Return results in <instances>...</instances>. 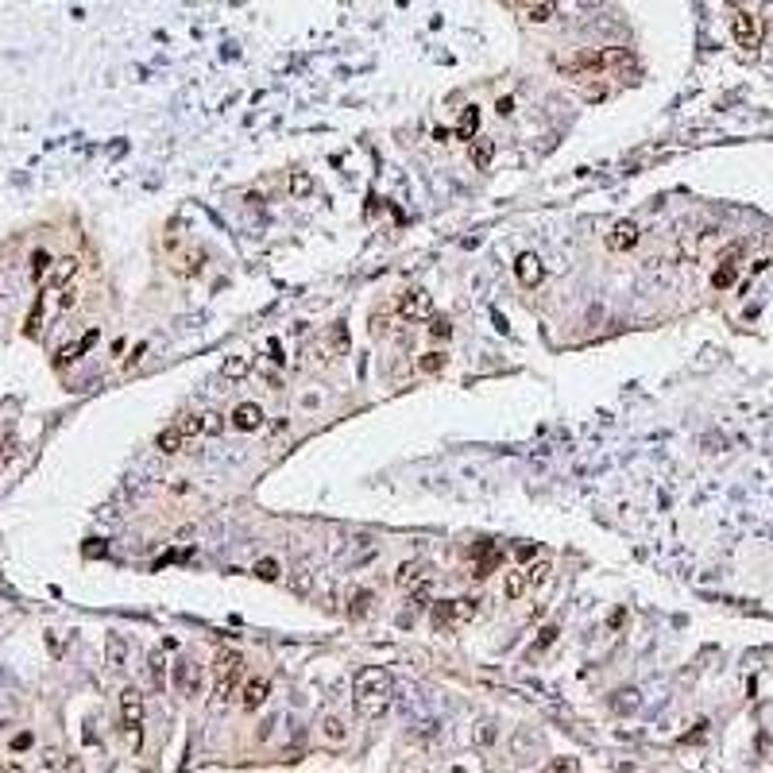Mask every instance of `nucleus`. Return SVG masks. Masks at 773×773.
<instances>
[{"label":"nucleus","instance_id":"obj_1","mask_svg":"<svg viewBox=\"0 0 773 773\" xmlns=\"http://www.w3.org/2000/svg\"><path fill=\"white\" fill-rule=\"evenodd\" d=\"M391 696H395V681L387 669H360L356 681H352V704H356L360 715L375 719L391 707Z\"/></svg>","mask_w":773,"mask_h":773},{"label":"nucleus","instance_id":"obj_2","mask_svg":"<svg viewBox=\"0 0 773 773\" xmlns=\"http://www.w3.org/2000/svg\"><path fill=\"white\" fill-rule=\"evenodd\" d=\"M244 681V657L236 649H221L213 661V707L228 704L236 696V684Z\"/></svg>","mask_w":773,"mask_h":773},{"label":"nucleus","instance_id":"obj_3","mask_svg":"<svg viewBox=\"0 0 773 773\" xmlns=\"http://www.w3.org/2000/svg\"><path fill=\"white\" fill-rule=\"evenodd\" d=\"M120 727H124V735H128L132 746H140V742H143V692L132 689V684L120 692Z\"/></svg>","mask_w":773,"mask_h":773},{"label":"nucleus","instance_id":"obj_4","mask_svg":"<svg viewBox=\"0 0 773 773\" xmlns=\"http://www.w3.org/2000/svg\"><path fill=\"white\" fill-rule=\"evenodd\" d=\"M626 62V50H584L576 62H568L565 66V74H573V78H584V74H603V70H611V66H623Z\"/></svg>","mask_w":773,"mask_h":773},{"label":"nucleus","instance_id":"obj_5","mask_svg":"<svg viewBox=\"0 0 773 773\" xmlns=\"http://www.w3.org/2000/svg\"><path fill=\"white\" fill-rule=\"evenodd\" d=\"M742 256H746V244H731V248L719 256V267H715V274H712V286H715V290H727V286L739 283V263H742Z\"/></svg>","mask_w":773,"mask_h":773},{"label":"nucleus","instance_id":"obj_6","mask_svg":"<svg viewBox=\"0 0 773 773\" xmlns=\"http://www.w3.org/2000/svg\"><path fill=\"white\" fill-rule=\"evenodd\" d=\"M731 35L742 50L762 47V24H758V16H750V12H735L731 16Z\"/></svg>","mask_w":773,"mask_h":773},{"label":"nucleus","instance_id":"obj_7","mask_svg":"<svg viewBox=\"0 0 773 773\" xmlns=\"http://www.w3.org/2000/svg\"><path fill=\"white\" fill-rule=\"evenodd\" d=\"M399 314L410 317V321L433 317V298H429L425 290H402V294H399Z\"/></svg>","mask_w":773,"mask_h":773},{"label":"nucleus","instance_id":"obj_8","mask_svg":"<svg viewBox=\"0 0 773 773\" xmlns=\"http://www.w3.org/2000/svg\"><path fill=\"white\" fill-rule=\"evenodd\" d=\"M425 580H433L425 561H406V565H399V573H395V584H399L402 591H418Z\"/></svg>","mask_w":773,"mask_h":773},{"label":"nucleus","instance_id":"obj_9","mask_svg":"<svg viewBox=\"0 0 773 773\" xmlns=\"http://www.w3.org/2000/svg\"><path fill=\"white\" fill-rule=\"evenodd\" d=\"M97 341H101V329L93 325V329H85V333L78 337L74 344H62V348L54 352V360H59V364H74V360H82V356H85V352H89Z\"/></svg>","mask_w":773,"mask_h":773},{"label":"nucleus","instance_id":"obj_10","mask_svg":"<svg viewBox=\"0 0 773 773\" xmlns=\"http://www.w3.org/2000/svg\"><path fill=\"white\" fill-rule=\"evenodd\" d=\"M515 279L522 286H538L541 279H545V263H541L533 251H522V256L515 259Z\"/></svg>","mask_w":773,"mask_h":773},{"label":"nucleus","instance_id":"obj_11","mask_svg":"<svg viewBox=\"0 0 773 773\" xmlns=\"http://www.w3.org/2000/svg\"><path fill=\"white\" fill-rule=\"evenodd\" d=\"M175 689L182 692V696H198V689H201V669H198V661H178L175 665Z\"/></svg>","mask_w":773,"mask_h":773},{"label":"nucleus","instance_id":"obj_12","mask_svg":"<svg viewBox=\"0 0 773 773\" xmlns=\"http://www.w3.org/2000/svg\"><path fill=\"white\" fill-rule=\"evenodd\" d=\"M267 696H271V681H267V677H248V681H244V696H240L244 712H256V707H263Z\"/></svg>","mask_w":773,"mask_h":773},{"label":"nucleus","instance_id":"obj_13","mask_svg":"<svg viewBox=\"0 0 773 773\" xmlns=\"http://www.w3.org/2000/svg\"><path fill=\"white\" fill-rule=\"evenodd\" d=\"M228 422H233V429H240V433H256L259 425H263V406H256V402H240Z\"/></svg>","mask_w":773,"mask_h":773},{"label":"nucleus","instance_id":"obj_14","mask_svg":"<svg viewBox=\"0 0 773 773\" xmlns=\"http://www.w3.org/2000/svg\"><path fill=\"white\" fill-rule=\"evenodd\" d=\"M186 441H190V433H186L182 425H167V429H159L155 449L163 452V457H175V452H182V449H186Z\"/></svg>","mask_w":773,"mask_h":773},{"label":"nucleus","instance_id":"obj_15","mask_svg":"<svg viewBox=\"0 0 773 773\" xmlns=\"http://www.w3.org/2000/svg\"><path fill=\"white\" fill-rule=\"evenodd\" d=\"M638 225H634V221H619L615 228H611V236H607V248L611 251H631L634 244H638Z\"/></svg>","mask_w":773,"mask_h":773},{"label":"nucleus","instance_id":"obj_16","mask_svg":"<svg viewBox=\"0 0 773 773\" xmlns=\"http://www.w3.org/2000/svg\"><path fill=\"white\" fill-rule=\"evenodd\" d=\"M317 731H321V739L329 742V746H344V742H348V727H344V719H337V715H325Z\"/></svg>","mask_w":773,"mask_h":773},{"label":"nucleus","instance_id":"obj_17","mask_svg":"<svg viewBox=\"0 0 773 773\" xmlns=\"http://www.w3.org/2000/svg\"><path fill=\"white\" fill-rule=\"evenodd\" d=\"M530 591V580H526V568H518V573H507L503 576V599L507 603H518V599Z\"/></svg>","mask_w":773,"mask_h":773},{"label":"nucleus","instance_id":"obj_18","mask_svg":"<svg viewBox=\"0 0 773 773\" xmlns=\"http://www.w3.org/2000/svg\"><path fill=\"white\" fill-rule=\"evenodd\" d=\"M128 661V642L120 638V634H108L105 638V665L108 669H124Z\"/></svg>","mask_w":773,"mask_h":773},{"label":"nucleus","instance_id":"obj_19","mask_svg":"<svg viewBox=\"0 0 773 773\" xmlns=\"http://www.w3.org/2000/svg\"><path fill=\"white\" fill-rule=\"evenodd\" d=\"M491 159H495V140H487V135H476V140H472V167H476V170H487Z\"/></svg>","mask_w":773,"mask_h":773},{"label":"nucleus","instance_id":"obj_20","mask_svg":"<svg viewBox=\"0 0 773 773\" xmlns=\"http://www.w3.org/2000/svg\"><path fill=\"white\" fill-rule=\"evenodd\" d=\"M286 193H290L294 201H306L309 193H314V175H309V170H294V175L286 178Z\"/></svg>","mask_w":773,"mask_h":773},{"label":"nucleus","instance_id":"obj_21","mask_svg":"<svg viewBox=\"0 0 773 773\" xmlns=\"http://www.w3.org/2000/svg\"><path fill=\"white\" fill-rule=\"evenodd\" d=\"M452 623H460L457 619V599H441V603L433 607V626H437V631H452Z\"/></svg>","mask_w":773,"mask_h":773},{"label":"nucleus","instance_id":"obj_22","mask_svg":"<svg viewBox=\"0 0 773 773\" xmlns=\"http://www.w3.org/2000/svg\"><path fill=\"white\" fill-rule=\"evenodd\" d=\"M50 271H54V256L43 251V248H35L31 251V279H35V283H47Z\"/></svg>","mask_w":773,"mask_h":773},{"label":"nucleus","instance_id":"obj_23","mask_svg":"<svg viewBox=\"0 0 773 773\" xmlns=\"http://www.w3.org/2000/svg\"><path fill=\"white\" fill-rule=\"evenodd\" d=\"M530 750H538V739H533L530 731L510 735V754H515V762H530Z\"/></svg>","mask_w":773,"mask_h":773},{"label":"nucleus","instance_id":"obj_24","mask_svg":"<svg viewBox=\"0 0 773 773\" xmlns=\"http://www.w3.org/2000/svg\"><path fill=\"white\" fill-rule=\"evenodd\" d=\"M480 132V108L468 105L464 112H460V124H457V140H468L472 143V135Z\"/></svg>","mask_w":773,"mask_h":773},{"label":"nucleus","instance_id":"obj_25","mask_svg":"<svg viewBox=\"0 0 773 773\" xmlns=\"http://www.w3.org/2000/svg\"><path fill=\"white\" fill-rule=\"evenodd\" d=\"M74 271H78V259H74V256H62V259H54V271H50V286H62V283H70V279H74Z\"/></svg>","mask_w":773,"mask_h":773},{"label":"nucleus","instance_id":"obj_26","mask_svg":"<svg viewBox=\"0 0 773 773\" xmlns=\"http://www.w3.org/2000/svg\"><path fill=\"white\" fill-rule=\"evenodd\" d=\"M553 16H557V0H538V4L526 8V20H530V24H549Z\"/></svg>","mask_w":773,"mask_h":773},{"label":"nucleus","instance_id":"obj_27","mask_svg":"<svg viewBox=\"0 0 773 773\" xmlns=\"http://www.w3.org/2000/svg\"><path fill=\"white\" fill-rule=\"evenodd\" d=\"M147 669H151V684H155V689H163V684H167V657L155 649V654L147 657Z\"/></svg>","mask_w":773,"mask_h":773},{"label":"nucleus","instance_id":"obj_28","mask_svg":"<svg viewBox=\"0 0 773 773\" xmlns=\"http://www.w3.org/2000/svg\"><path fill=\"white\" fill-rule=\"evenodd\" d=\"M549 576H553V565H549V561H533V565L526 568V580H530V588L549 584Z\"/></svg>","mask_w":773,"mask_h":773},{"label":"nucleus","instance_id":"obj_29","mask_svg":"<svg viewBox=\"0 0 773 773\" xmlns=\"http://www.w3.org/2000/svg\"><path fill=\"white\" fill-rule=\"evenodd\" d=\"M495 739H499V727L491 723V719H483V723L472 731V742H476V746H491Z\"/></svg>","mask_w":773,"mask_h":773},{"label":"nucleus","instance_id":"obj_30","mask_svg":"<svg viewBox=\"0 0 773 773\" xmlns=\"http://www.w3.org/2000/svg\"><path fill=\"white\" fill-rule=\"evenodd\" d=\"M557 626H541V634H538V642H533L530 646V657H538V654H545L549 646H553V642H557Z\"/></svg>","mask_w":773,"mask_h":773},{"label":"nucleus","instance_id":"obj_31","mask_svg":"<svg viewBox=\"0 0 773 773\" xmlns=\"http://www.w3.org/2000/svg\"><path fill=\"white\" fill-rule=\"evenodd\" d=\"M476 615H480V599H476V596L457 599V619H460V623H468V619H476Z\"/></svg>","mask_w":773,"mask_h":773},{"label":"nucleus","instance_id":"obj_32","mask_svg":"<svg viewBox=\"0 0 773 773\" xmlns=\"http://www.w3.org/2000/svg\"><path fill=\"white\" fill-rule=\"evenodd\" d=\"M429 337H433V341H449V337H452L449 317H433V321H429Z\"/></svg>","mask_w":773,"mask_h":773},{"label":"nucleus","instance_id":"obj_33","mask_svg":"<svg viewBox=\"0 0 773 773\" xmlns=\"http://www.w3.org/2000/svg\"><path fill=\"white\" fill-rule=\"evenodd\" d=\"M221 375H225V379H240V375H248V360H244V356H233L225 367H221Z\"/></svg>","mask_w":773,"mask_h":773},{"label":"nucleus","instance_id":"obj_34","mask_svg":"<svg viewBox=\"0 0 773 773\" xmlns=\"http://www.w3.org/2000/svg\"><path fill=\"white\" fill-rule=\"evenodd\" d=\"M418 367H422L425 375H437L441 367H445V356H441V352H425V356L418 360Z\"/></svg>","mask_w":773,"mask_h":773},{"label":"nucleus","instance_id":"obj_35","mask_svg":"<svg viewBox=\"0 0 773 773\" xmlns=\"http://www.w3.org/2000/svg\"><path fill=\"white\" fill-rule=\"evenodd\" d=\"M256 576H259V580H279V561L263 557V561L256 565Z\"/></svg>","mask_w":773,"mask_h":773},{"label":"nucleus","instance_id":"obj_36","mask_svg":"<svg viewBox=\"0 0 773 773\" xmlns=\"http://www.w3.org/2000/svg\"><path fill=\"white\" fill-rule=\"evenodd\" d=\"M367 603H371V596H367V591H356V596H352V607H348V615H352V619L367 615Z\"/></svg>","mask_w":773,"mask_h":773},{"label":"nucleus","instance_id":"obj_37","mask_svg":"<svg viewBox=\"0 0 773 773\" xmlns=\"http://www.w3.org/2000/svg\"><path fill=\"white\" fill-rule=\"evenodd\" d=\"M329 344H333L337 352H344V348H348V329H344V325H333V333H329Z\"/></svg>","mask_w":773,"mask_h":773},{"label":"nucleus","instance_id":"obj_38","mask_svg":"<svg viewBox=\"0 0 773 773\" xmlns=\"http://www.w3.org/2000/svg\"><path fill=\"white\" fill-rule=\"evenodd\" d=\"M615 707H619V712H634V707H638V692H634V689H626V692H619V700H615Z\"/></svg>","mask_w":773,"mask_h":773},{"label":"nucleus","instance_id":"obj_39","mask_svg":"<svg viewBox=\"0 0 773 773\" xmlns=\"http://www.w3.org/2000/svg\"><path fill=\"white\" fill-rule=\"evenodd\" d=\"M62 770V754L59 750H47V754H43V773H59Z\"/></svg>","mask_w":773,"mask_h":773},{"label":"nucleus","instance_id":"obj_40","mask_svg":"<svg viewBox=\"0 0 773 773\" xmlns=\"http://www.w3.org/2000/svg\"><path fill=\"white\" fill-rule=\"evenodd\" d=\"M39 325H43V294H39V302H35V309L27 314V333H39Z\"/></svg>","mask_w":773,"mask_h":773},{"label":"nucleus","instance_id":"obj_41","mask_svg":"<svg viewBox=\"0 0 773 773\" xmlns=\"http://www.w3.org/2000/svg\"><path fill=\"white\" fill-rule=\"evenodd\" d=\"M221 425H225L221 414H201V433H221Z\"/></svg>","mask_w":773,"mask_h":773},{"label":"nucleus","instance_id":"obj_42","mask_svg":"<svg viewBox=\"0 0 773 773\" xmlns=\"http://www.w3.org/2000/svg\"><path fill=\"white\" fill-rule=\"evenodd\" d=\"M201 271V256H182V263H178V274H198Z\"/></svg>","mask_w":773,"mask_h":773},{"label":"nucleus","instance_id":"obj_43","mask_svg":"<svg viewBox=\"0 0 773 773\" xmlns=\"http://www.w3.org/2000/svg\"><path fill=\"white\" fill-rule=\"evenodd\" d=\"M78 306V290L74 286H62V294H59V309H74Z\"/></svg>","mask_w":773,"mask_h":773},{"label":"nucleus","instance_id":"obj_44","mask_svg":"<svg viewBox=\"0 0 773 773\" xmlns=\"http://www.w3.org/2000/svg\"><path fill=\"white\" fill-rule=\"evenodd\" d=\"M770 263H773V259H770V256H762V259H754V263H750V279H758V274H762V271H770Z\"/></svg>","mask_w":773,"mask_h":773},{"label":"nucleus","instance_id":"obj_45","mask_svg":"<svg viewBox=\"0 0 773 773\" xmlns=\"http://www.w3.org/2000/svg\"><path fill=\"white\" fill-rule=\"evenodd\" d=\"M495 112H499V117H510V112H515V97H499Z\"/></svg>","mask_w":773,"mask_h":773},{"label":"nucleus","instance_id":"obj_46","mask_svg":"<svg viewBox=\"0 0 773 773\" xmlns=\"http://www.w3.org/2000/svg\"><path fill=\"white\" fill-rule=\"evenodd\" d=\"M27 746H31V735H27V731H24V735H16V739H12V750H27Z\"/></svg>","mask_w":773,"mask_h":773},{"label":"nucleus","instance_id":"obj_47","mask_svg":"<svg viewBox=\"0 0 773 773\" xmlns=\"http://www.w3.org/2000/svg\"><path fill=\"white\" fill-rule=\"evenodd\" d=\"M267 348H271V360H274V364H283V360H286V356H283V344H279V341H271Z\"/></svg>","mask_w":773,"mask_h":773},{"label":"nucleus","instance_id":"obj_48","mask_svg":"<svg viewBox=\"0 0 773 773\" xmlns=\"http://www.w3.org/2000/svg\"><path fill=\"white\" fill-rule=\"evenodd\" d=\"M553 773H576V765L573 762H557V765H553Z\"/></svg>","mask_w":773,"mask_h":773},{"label":"nucleus","instance_id":"obj_49","mask_svg":"<svg viewBox=\"0 0 773 773\" xmlns=\"http://www.w3.org/2000/svg\"><path fill=\"white\" fill-rule=\"evenodd\" d=\"M143 352H147V344H140V348H135L132 356H128V367H132V364H140V356H143Z\"/></svg>","mask_w":773,"mask_h":773},{"label":"nucleus","instance_id":"obj_50","mask_svg":"<svg viewBox=\"0 0 773 773\" xmlns=\"http://www.w3.org/2000/svg\"><path fill=\"white\" fill-rule=\"evenodd\" d=\"M0 773H24V765H20V762H8V765H4Z\"/></svg>","mask_w":773,"mask_h":773},{"label":"nucleus","instance_id":"obj_51","mask_svg":"<svg viewBox=\"0 0 773 773\" xmlns=\"http://www.w3.org/2000/svg\"><path fill=\"white\" fill-rule=\"evenodd\" d=\"M518 4H526V8H530V4H538V0H518Z\"/></svg>","mask_w":773,"mask_h":773}]
</instances>
